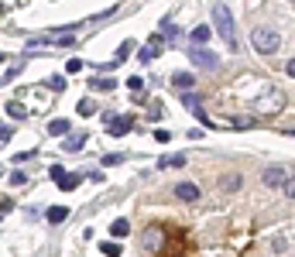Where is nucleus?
<instances>
[{
  "mask_svg": "<svg viewBox=\"0 0 295 257\" xmlns=\"http://www.w3.org/2000/svg\"><path fill=\"white\" fill-rule=\"evenodd\" d=\"M230 127L234 131H247V127H254V117H230Z\"/></svg>",
  "mask_w": 295,
  "mask_h": 257,
  "instance_id": "aec40b11",
  "label": "nucleus"
},
{
  "mask_svg": "<svg viewBox=\"0 0 295 257\" xmlns=\"http://www.w3.org/2000/svg\"><path fill=\"white\" fill-rule=\"evenodd\" d=\"M161 34H165L168 41H179V28H175V21H168V17H165V21H161Z\"/></svg>",
  "mask_w": 295,
  "mask_h": 257,
  "instance_id": "dca6fc26",
  "label": "nucleus"
},
{
  "mask_svg": "<svg viewBox=\"0 0 295 257\" xmlns=\"http://www.w3.org/2000/svg\"><path fill=\"white\" fill-rule=\"evenodd\" d=\"M185 161H189L185 155H168V158H161V168H182Z\"/></svg>",
  "mask_w": 295,
  "mask_h": 257,
  "instance_id": "a211bd4d",
  "label": "nucleus"
},
{
  "mask_svg": "<svg viewBox=\"0 0 295 257\" xmlns=\"http://www.w3.org/2000/svg\"><path fill=\"white\" fill-rule=\"evenodd\" d=\"M237 185H240V175H223V189L227 192H234Z\"/></svg>",
  "mask_w": 295,
  "mask_h": 257,
  "instance_id": "a878e982",
  "label": "nucleus"
},
{
  "mask_svg": "<svg viewBox=\"0 0 295 257\" xmlns=\"http://www.w3.org/2000/svg\"><path fill=\"white\" fill-rule=\"evenodd\" d=\"M282 189H285V196H288V199H295V175H292V179H288V182H285Z\"/></svg>",
  "mask_w": 295,
  "mask_h": 257,
  "instance_id": "2f4dec72",
  "label": "nucleus"
},
{
  "mask_svg": "<svg viewBox=\"0 0 295 257\" xmlns=\"http://www.w3.org/2000/svg\"><path fill=\"white\" fill-rule=\"evenodd\" d=\"M165 226H148L144 230V250H151V254H165Z\"/></svg>",
  "mask_w": 295,
  "mask_h": 257,
  "instance_id": "39448f33",
  "label": "nucleus"
},
{
  "mask_svg": "<svg viewBox=\"0 0 295 257\" xmlns=\"http://www.w3.org/2000/svg\"><path fill=\"white\" fill-rule=\"evenodd\" d=\"M100 250L107 257H120V244H114V240H110V244H100Z\"/></svg>",
  "mask_w": 295,
  "mask_h": 257,
  "instance_id": "393cba45",
  "label": "nucleus"
},
{
  "mask_svg": "<svg viewBox=\"0 0 295 257\" xmlns=\"http://www.w3.org/2000/svg\"><path fill=\"white\" fill-rule=\"evenodd\" d=\"M69 131H72V123H69V120H52V123H48V134H52V137H69Z\"/></svg>",
  "mask_w": 295,
  "mask_h": 257,
  "instance_id": "4468645a",
  "label": "nucleus"
},
{
  "mask_svg": "<svg viewBox=\"0 0 295 257\" xmlns=\"http://www.w3.org/2000/svg\"><path fill=\"white\" fill-rule=\"evenodd\" d=\"M11 134H14L11 127H0V144H7V141H11Z\"/></svg>",
  "mask_w": 295,
  "mask_h": 257,
  "instance_id": "f704fd0d",
  "label": "nucleus"
},
{
  "mask_svg": "<svg viewBox=\"0 0 295 257\" xmlns=\"http://www.w3.org/2000/svg\"><path fill=\"white\" fill-rule=\"evenodd\" d=\"M90 86H93V90H103V93H107V90H114L117 82H114V79H90Z\"/></svg>",
  "mask_w": 295,
  "mask_h": 257,
  "instance_id": "b1692460",
  "label": "nucleus"
},
{
  "mask_svg": "<svg viewBox=\"0 0 295 257\" xmlns=\"http://www.w3.org/2000/svg\"><path fill=\"white\" fill-rule=\"evenodd\" d=\"M250 48L258 55H275L282 48V34L275 31V28H254L250 31Z\"/></svg>",
  "mask_w": 295,
  "mask_h": 257,
  "instance_id": "f03ea898",
  "label": "nucleus"
},
{
  "mask_svg": "<svg viewBox=\"0 0 295 257\" xmlns=\"http://www.w3.org/2000/svg\"><path fill=\"white\" fill-rule=\"evenodd\" d=\"M175 196H179L182 202H196L199 199V185H196V182H179V185H175Z\"/></svg>",
  "mask_w": 295,
  "mask_h": 257,
  "instance_id": "9d476101",
  "label": "nucleus"
},
{
  "mask_svg": "<svg viewBox=\"0 0 295 257\" xmlns=\"http://www.w3.org/2000/svg\"><path fill=\"white\" fill-rule=\"evenodd\" d=\"M288 179H292V175H288V168H282V165H268L261 172V185H285Z\"/></svg>",
  "mask_w": 295,
  "mask_h": 257,
  "instance_id": "0eeeda50",
  "label": "nucleus"
},
{
  "mask_svg": "<svg viewBox=\"0 0 295 257\" xmlns=\"http://www.w3.org/2000/svg\"><path fill=\"white\" fill-rule=\"evenodd\" d=\"M285 134H292V137H295V131H285Z\"/></svg>",
  "mask_w": 295,
  "mask_h": 257,
  "instance_id": "e433bc0d",
  "label": "nucleus"
},
{
  "mask_svg": "<svg viewBox=\"0 0 295 257\" xmlns=\"http://www.w3.org/2000/svg\"><path fill=\"white\" fill-rule=\"evenodd\" d=\"M76 110H79V117H93V113H96V103H93V100H79Z\"/></svg>",
  "mask_w": 295,
  "mask_h": 257,
  "instance_id": "5701e85b",
  "label": "nucleus"
},
{
  "mask_svg": "<svg viewBox=\"0 0 295 257\" xmlns=\"http://www.w3.org/2000/svg\"><path fill=\"white\" fill-rule=\"evenodd\" d=\"M172 86H175L179 93H185V90H193V86H196V76H193V72H175V76H172Z\"/></svg>",
  "mask_w": 295,
  "mask_h": 257,
  "instance_id": "f8f14e48",
  "label": "nucleus"
},
{
  "mask_svg": "<svg viewBox=\"0 0 295 257\" xmlns=\"http://www.w3.org/2000/svg\"><path fill=\"white\" fill-rule=\"evenodd\" d=\"M48 175H52L55 182H62V179H66V168H62V165H52V172H48Z\"/></svg>",
  "mask_w": 295,
  "mask_h": 257,
  "instance_id": "c756f323",
  "label": "nucleus"
},
{
  "mask_svg": "<svg viewBox=\"0 0 295 257\" xmlns=\"http://www.w3.org/2000/svg\"><path fill=\"white\" fill-rule=\"evenodd\" d=\"M209 34H213V31H209L206 24H196L189 38H193V45H209Z\"/></svg>",
  "mask_w": 295,
  "mask_h": 257,
  "instance_id": "ddd939ff",
  "label": "nucleus"
},
{
  "mask_svg": "<svg viewBox=\"0 0 295 257\" xmlns=\"http://www.w3.org/2000/svg\"><path fill=\"white\" fill-rule=\"evenodd\" d=\"M285 106V96L282 90H268L264 96H258V113H264V117H275V113Z\"/></svg>",
  "mask_w": 295,
  "mask_h": 257,
  "instance_id": "20e7f679",
  "label": "nucleus"
},
{
  "mask_svg": "<svg viewBox=\"0 0 295 257\" xmlns=\"http://www.w3.org/2000/svg\"><path fill=\"white\" fill-rule=\"evenodd\" d=\"M48 90L62 93V90H66V79H62V76H52V79H48Z\"/></svg>",
  "mask_w": 295,
  "mask_h": 257,
  "instance_id": "bb28decb",
  "label": "nucleus"
},
{
  "mask_svg": "<svg viewBox=\"0 0 295 257\" xmlns=\"http://www.w3.org/2000/svg\"><path fill=\"white\" fill-rule=\"evenodd\" d=\"M213 24H216V34L227 41V48H234L237 52V28H234V14H230V7L227 4H216L213 7Z\"/></svg>",
  "mask_w": 295,
  "mask_h": 257,
  "instance_id": "f257e3e1",
  "label": "nucleus"
},
{
  "mask_svg": "<svg viewBox=\"0 0 295 257\" xmlns=\"http://www.w3.org/2000/svg\"><path fill=\"white\" fill-rule=\"evenodd\" d=\"M165 34H151V41H148V48L144 52H137V58H141V62H151V58H158L161 52H165Z\"/></svg>",
  "mask_w": 295,
  "mask_h": 257,
  "instance_id": "1a4fd4ad",
  "label": "nucleus"
},
{
  "mask_svg": "<svg viewBox=\"0 0 295 257\" xmlns=\"http://www.w3.org/2000/svg\"><path fill=\"white\" fill-rule=\"evenodd\" d=\"M155 141H161V144H168V141H172V134H168V131H155Z\"/></svg>",
  "mask_w": 295,
  "mask_h": 257,
  "instance_id": "72a5a7b5",
  "label": "nucleus"
},
{
  "mask_svg": "<svg viewBox=\"0 0 295 257\" xmlns=\"http://www.w3.org/2000/svg\"><path fill=\"white\" fill-rule=\"evenodd\" d=\"M134 41H131V38H127V41H124V45H120V48H117V62H124V58H131V52H134Z\"/></svg>",
  "mask_w": 295,
  "mask_h": 257,
  "instance_id": "4be33fe9",
  "label": "nucleus"
},
{
  "mask_svg": "<svg viewBox=\"0 0 295 257\" xmlns=\"http://www.w3.org/2000/svg\"><path fill=\"white\" fill-rule=\"evenodd\" d=\"M21 66H24V62H17V66H7V69H4V82H11V79L21 72Z\"/></svg>",
  "mask_w": 295,
  "mask_h": 257,
  "instance_id": "c85d7f7f",
  "label": "nucleus"
},
{
  "mask_svg": "<svg viewBox=\"0 0 295 257\" xmlns=\"http://www.w3.org/2000/svg\"><path fill=\"white\" fill-rule=\"evenodd\" d=\"M66 216H69L66 206H52V209H48V223H62Z\"/></svg>",
  "mask_w": 295,
  "mask_h": 257,
  "instance_id": "6ab92c4d",
  "label": "nucleus"
},
{
  "mask_svg": "<svg viewBox=\"0 0 295 257\" xmlns=\"http://www.w3.org/2000/svg\"><path fill=\"white\" fill-rule=\"evenodd\" d=\"M182 103H185V106H189V110H203V106H199V100H196V96H193V93H185V96H182Z\"/></svg>",
  "mask_w": 295,
  "mask_h": 257,
  "instance_id": "cd10ccee",
  "label": "nucleus"
},
{
  "mask_svg": "<svg viewBox=\"0 0 295 257\" xmlns=\"http://www.w3.org/2000/svg\"><path fill=\"white\" fill-rule=\"evenodd\" d=\"M120 161H124V155H107V158H103V165H107V168H110V165H120Z\"/></svg>",
  "mask_w": 295,
  "mask_h": 257,
  "instance_id": "473e14b6",
  "label": "nucleus"
},
{
  "mask_svg": "<svg viewBox=\"0 0 295 257\" xmlns=\"http://www.w3.org/2000/svg\"><path fill=\"white\" fill-rule=\"evenodd\" d=\"M285 72H288V76L295 79V58H292V62H288V66H285Z\"/></svg>",
  "mask_w": 295,
  "mask_h": 257,
  "instance_id": "c9c22d12",
  "label": "nucleus"
},
{
  "mask_svg": "<svg viewBox=\"0 0 295 257\" xmlns=\"http://www.w3.org/2000/svg\"><path fill=\"white\" fill-rule=\"evenodd\" d=\"M189 58H193V66H199V69H220V58L206 45H193L189 48Z\"/></svg>",
  "mask_w": 295,
  "mask_h": 257,
  "instance_id": "423d86ee",
  "label": "nucleus"
},
{
  "mask_svg": "<svg viewBox=\"0 0 295 257\" xmlns=\"http://www.w3.org/2000/svg\"><path fill=\"white\" fill-rule=\"evenodd\" d=\"M7 185H24V172H11V179H7Z\"/></svg>",
  "mask_w": 295,
  "mask_h": 257,
  "instance_id": "7c9ffc66",
  "label": "nucleus"
},
{
  "mask_svg": "<svg viewBox=\"0 0 295 257\" xmlns=\"http://www.w3.org/2000/svg\"><path fill=\"white\" fill-rule=\"evenodd\" d=\"M4 110H7V117H14V120H24V117H28V110H24L21 103H7V106H4Z\"/></svg>",
  "mask_w": 295,
  "mask_h": 257,
  "instance_id": "f3484780",
  "label": "nucleus"
},
{
  "mask_svg": "<svg viewBox=\"0 0 295 257\" xmlns=\"http://www.w3.org/2000/svg\"><path fill=\"white\" fill-rule=\"evenodd\" d=\"M79 182H82V175H66V179L58 182V189H62V192H72L76 185H79Z\"/></svg>",
  "mask_w": 295,
  "mask_h": 257,
  "instance_id": "412c9836",
  "label": "nucleus"
},
{
  "mask_svg": "<svg viewBox=\"0 0 295 257\" xmlns=\"http://www.w3.org/2000/svg\"><path fill=\"white\" fill-rule=\"evenodd\" d=\"M76 28L79 24H69V28H58V31H48L41 34V38H31L28 41V48H45V45H62V48H72V41H76Z\"/></svg>",
  "mask_w": 295,
  "mask_h": 257,
  "instance_id": "7ed1b4c3",
  "label": "nucleus"
},
{
  "mask_svg": "<svg viewBox=\"0 0 295 257\" xmlns=\"http://www.w3.org/2000/svg\"><path fill=\"white\" fill-rule=\"evenodd\" d=\"M86 144V131H76V134H69V137H62V151H79V147Z\"/></svg>",
  "mask_w": 295,
  "mask_h": 257,
  "instance_id": "9b49d317",
  "label": "nucleus"
},
{
  "mask_svg": "<svg viewBox=\"0 0 295 257\" xmlns=\"http://www.w3.org/2000/svg\"><path fill=\"white\" fill-rule=\"evenodd\" d=\"M131 127H134V117H107V134L114 137H124Z\"/></svg>",
  "mask_w": 295,
  "mask_h": 257,
  "instance_id": "6e6552de",
  "label": "nucleus"
},
{
  "mask_svg": "<svg viewBox=\"0 0 295 257\" xmlns=\"http://www.w3.org/2000/svg\"><path fill=\"white\" fill-rule=\"evenodd\" d=\"M110 233H114L117 240H120V237L131 233V223H127V220H114V223H110Z\"/></svg>",
  "mask_w": 295,
  "mask_h": 257,
  "instance_id": "2eb2a0df",
  "label": "nucleus"
}]
</instances>
